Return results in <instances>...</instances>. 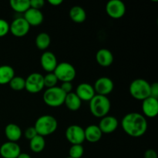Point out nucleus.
Segmentation results:
<instances>
[{"label": "nucleus", "instance_id": "f257e3e1", "mask_svg": "<svg viewBox=\"0 0 158 158\" xmlns=\"http://www.w3.org/2000/svg\"><path fill=\"white\" fill-rule=\"evenodd\" d=\"M121 126L127 135L134 138H138L144 135L148 127L146 117L135 112L126 114L122 119Z\"/></svg>", "mask_w": 158, "mask_h": 158}, {"label": "nucleus", "instance_id": "f03ea898", "mask_svg": "<svg viewBox=\"0 0 158 158\" xmlns=\"http://www.w3.org/2000/svg\"><path fill=\"white\" fill-rule=\"evenodd\" d=\"M111 103L107 97L96 94L89 101V110L95 117L103 118L108 115Z\"/></svg>", "mask_w": 158, "mask_h": 158}, {"label": "nucleus", "instance_id": "7ed1b4c3", "mask_svg": "<svg viewBox=\"0 0 158 158\" xmlns=\"http://www.w3.org/2000/svg\"><path fill=\"white\" fill-rule=\"evenodd\" d=\"M33 127L36 131L37 134L44 137L51 135L56 131L58 123L53 116L43 115L37 119Z\"/></svg>", "mask_w": 158, "mask_h": 158}, {"label": "nucleus", "instance_id": "20e7f679", "mask_svg": "<svg viewBox=\"0 0 158 158\" xmlns=\"http://www.w3.org/2000/svg\"><path fill=\"white\" fill-rule=\"evenodd\" d=\"M129 91L131 97L143 101L151 96V83L144 79H136L131 82Z\"/></svg>", "mask_w": 158, "mask_h": 158}, {"label": "nucleus", "instance_id": "39448f33", "mask_svg": "<svg viewBox=\"0 0 158 158\" xmlns=\"http://www.w3.org/2000/svg\"><path fill=\"white\" fill-rule=\"evenodd\" d=\"M66 94L60 89V86L49 88L43 94V101L50 107H59L64 104Z\"/></svg>", "mask_w": 158, "mask_h": 158}, {"label": "nucleus", "instance_id": "423d86ee", "mask_svg": "<svg viewBox=\"0 0 158 158\" xmlns=\"http://www.w3.org/2000/svg\"><path fill=\"white\" fill-rule=\"evenodd\" d=\"M53 73L57 77L59 81L72 82L77 76V71L75 67L71 63L67 62H62L58 63Z\"/></svg>", "mask_w": 158, "mask_h": 158}, {"label": "nucleus", "instance_id": "0eeeda50", "mask_svg": "<svg viewBox=\"0 0 158 158\" xmlns=\"http://www.w3.org/2000/svg\"><path fill=\"white\" fill-rule=\"evenodd\" d=\"M26 80V86L25 89L30 94H38L44 86L43 76L40 73H32L29 74Z\"/></svg>", "mask_w": 158, "mask_h": 158}, {"label": "nucleus", "instance_id": "6e6552de", "mask_svg": "<svg viewBox=\"0 0 158 158\" xmlns=\"http://www.w3.org/2000/svg\"><path fill=\"white\" fill-rule=\"evenodd\" d=\"M66 138L72 145L83 144L85 141L84 129L77 124L70 125L65 132Z\"/></svg>", "mask_w": 158, "mask_h": 158}, {"label": "nucleus", "instance_id": "1a4fd4ad", "mask_svg": "<svg viewBox=\"0 0 158 158\" xmlns=\"http://www.w3.org/2000/svg\"><path fill=\"white\" fill-rule=\"evenodd\" d=\"M30 29V26L28 24L23 17H19L15 19L9 24V32L15 37H24L27 35Z\"/></svg>", "mask_w": 158, "mask_h": 158}, {"label": "nucleus", "instance_id": "9d476101", "mask_svg": "<svg viewBox=\"0 0 158 158\" xmlns=\"http://www.w3.org/2000/svg\"><path fill=\"white\" fill-rule=\"evenodd\" d=\"M106 12L110 18L118 19L126 13V6L120 0H110L106 5Z\"/></svg>", "mask_w": 158, "mask_h": 158}, {"label": "nucleus", "instance_id": "9b49d317", "mask_svg": "<svg viewBox=\"0 0 158 158\" xmlns=\"http://www.w3.org/2000/svg\"><path fill=\"white\" fill-rule=\"evenodd\" d=\"M94 88L96 94L107 97L114 90V83L109 77H102L96 80Z\"/></svg>", "mask_w": 158, "mask_h": 158}, {"label": "nucleus", "instance_id": "f8f14e48", "mask_svg": "<svg viewBox=\"0 0 158 158\" xmlns=\"http://www.w3.org/2000/svg\"><path fill=\"white\" fill-rule=\"evenodd\" d=\"M40 64L46 73H53L58 65L55 54L50 51H45L40 57Z\"/></svg>", "mask_w": 158, "mask_h": 158}, {"label": "nucleus", "instance_id": "ddd939ff", "mask_svg": "<svg viewBox=\"0 0 158 158\" xmlns=\"http://www.w3.org/2000/svg\"><path fill=\"white\" fill-rule=\"evenodd\" d=\"M142 111L145 117L154 118L158 114V100L149 97L142 101Z\"/></svg>", "mask_w": 158, "mask_h": 158}, {"label": "nucleus", "instance_id": "4468645a", "mask_svg": "<svg viewBox=\"0 0 158 158\" xmlns=\"http://www.w3.org/2000/svg\"><path fill=\"white\" fill-rule=\"evenodd\" d=\"M20 153L19 145L15 142H6L0 147V155L3 158H17Z\"/></svg>", "mask_w": 158, "mask_h": 158}, {"label": "nucleus", "instance_id": "2eb2a0df", "mask_svg": "<svg viewBox=\"0 0 158 158\" xmlns=\"http://www.w3.org/2000/svg\"><path fill=\"white\" fill-rule=\"evenodd\" d=\"M75 94L82 102H89L96 95L94 86L87 83H82L77 86Z\"/></svg>", "mask_w": 158, "mask_h": 158}, {"label": "nucleus", "instance_id": "dca6fc26", "mask_svg": "<svg viewBox=\"0 0 158 158\" xmlns=\"http://www.w3.org/2000/svg\"><path fill=\"white\" fill-rule=\"evenodd\" d=\"M118 120L114 116L107 115L100 120L98 127L103 134H111L117 129Z\"/></svg>", "mask_w": 158, "mask_h": 158}, {"label": "nucleus", "instance_id": "f3484780", "mask_svg": "<svg viewBox=\"0 0 158 158\" xmlns=\"http://www.w3.org/2000/svg\"><path fill=\"white\" fill-rule=\"evenodd\" d=\"M23 18L26 19L28 24L31 26H39L43 23L44 16L41 10L29 8L24 13Z\"/></svg>", "mask_w": 158, "mask_h": 158}, {"label": "nucleus", "instance_id": "a211bd4d", "mask_svg": "<svg viewBox=\"0 0 158 158\" xmlns=\"http://www.w3.org/2000/svg\"><path fill=\"white\" fill-rule=\"evenodd\" d=\"M96 60L100 66L103 67H108L114 63V57L110 50L103 48L97 52Z\"/></svg>", "mask_w": 158, "mask_h": 158}, {"label": "nucleus", "instance_id": "6ab92c4d", "mask_svg": "<svg viewBox=\"0 0 158 158\" xmlns=\"http://www.w3.org/2000/svg\"><path fill=\"white\" fill-rule=\"evenodd\" d=\"M85 140H87L89 143H97L101 140L103 137V133L99 128L98 125H89L86 129H84Z\"/></svg>", "mask_w": 158, "mask_h": 158}, {"label": "nucleus", "instance_id": "aec40b11", "mask_svg": "<svg viewBox=\"0 0 158 158\" xmlns=\"http://www.w3.org/2000/svg\"><path fill=\"white\" fill-rule=\"evenodd\" d=\"M22 134L21 128L15 123H9L5 128V135L10 142L16 143L22 137Z\"/></svg>", "mask_w": 158, "mask_h": 158}, {"label": "nucleus", "instance_id": "412c9836", "mask_svg": "<svg viewBox=\"0 0 158 158\" xmlns=\"http://www.w3.org/2000/svg\"><path fill=\"white\" fill-rule=\"evenodd\" d=\"M70 19L76 23H82L86 19V12L83 7L80 6H73L69 12Z\"/></svg>", "mask_w": 158, "mask_h": 158}, {"label": "nucleus", "instance_id": "4be33fe9", "mask_svg": "<svg viewBox=\"0 0 158 158\" xmlns=\"http://www.w3.org/2000/svg\"><path fill=\"white\" fill-rule=\"evenodd\" d=\"M64 104L66 107L71 111H77L81 107L82 101L80 99L77 97V94L73 92L66 94L65 98Z\"/></svg>", "mask_w": 158, "mask_h": 158}, {"label": "nucleus", "instance_id": "5701e85b", "mask_svg": "<svg viewBox=\"0 0 158 158\" xmlns=\"http://www.w3.org/2000/svg\"><path fill=\"white\" fill-rule=\"evenodd\" d=\"M15 77V70L9 65L0 66V85L9 84Z\"/></svg>", "mask_w": 158, "mask_h": 158}, {"label": "nucleus", "instance_id": "b1692460", "mask_svg": "<svg viewBox=\"0 0 158 158\" xmlns=\"http://www.w3.org/2000/svg\"><path fill=\"white\" fill-rule=\"evenodd\" d=\"M35 43L36 47L40 50L44 51L49 48L51 43V38L46 32H40L35 38Z\"/></svg>", "mask_w": 158, "mask_h": 158}, {"label": "nucleus", "instance_id": "393cba45", "mask_svg": "<svg viewBox=\"0 0 158 158\" xmlns=\"http://www.w3.org/2000/svg\"><path fill=\"white\" fill-rule=\"evenodd\" d=\"M46 147V140L42 136L37 135L34 138L29 140V148L34 153H40L44 150Z\"/></svg>", "mask_w": 158, "mask_h": 158}, {"label": "nucleus", "instance_id": "a878e982", "mask_svg": "<svg viewBox=\"0 0 158 158\" xmlns=\"http://www.w3.org/2000/svg\"><path fill=\"white\" fill-rule=\"evenodd\" d=\"M9 5L12 10L19 13H25L30 8L29 0H11Z\"/></svg>", "mask_w": 158, "mask_h": 158}, {"label": "nucleus", "instance_id": "bb28decb", "mask_svg": "<svg viewBox=\"0 0 158 158\" xmlns=\"http://www.w3.org/2000/svg\"><path fill=\"white\" fill-rule=\"evenodd\" d=\"M9 86L12 89L15 91H21L25 89L26 86V80L22 77H14L9 83Z\"/></svg>", "mask_w": 158, "mask_h": 158}, {"label": "nucleus", "instance_id": "cd10ccee", "mask_svg": "<svg viewBox=\"0 0 158 158\" xmlns=\"http://www.w3.org/2000/svg\"><path fill=\"white\" fill-rule=\"evenodd\" d=\"M58 79L56 77L53 73H48L46 75L43 76V82H44V86L46 89L52 88L56 86L58 83Z\"/></svg>", "mask_w": 158, "mask_h": 158}, {"label": "nucleus", "instance_id": "c85d7f7f", "mask_svg": "<svg viewBox=\"0 0 158 158\" xmlns=\"http://www.w3.org/2000/svg\"><path fill=\"white\" fill-rule=\"evenodd\" d=\"M84 154L83 144H73L69 150V157L72 158H81Z\"/></svg>", "mask_w": 158, "mask_h": 158}, {"label": "nucleus", "instance_id": "c756f323", "mask_svg": "<svg viewBox=\"0 0 158 158\" xmlns=\"http://www.w3.org/2000/svg\"><path fill=\"white\" fill-rule=\"evenodd\" d=\"M9 32V23L3 19H0V38L4 37Z\"/></svg>", "mask_w": 158, "mask_h": 158}, {"label": "nucleus", "instance_id": "7c9ffc66", "mask_svg": "<svg viewBox=\"0 0 158 158\" xmlns=\"http://www.w3.org/2000/svg\"><path fill=\"white\" fill-rule=\"evenodd\" d=\"M38 134H37V132L35 128H34V127H29L26 128L24 132L25 137L29 140H32V138H34Z\"/></svg>", "mask_w": 158, "mask_h": 158}, {"label": "nucleus", "instance_id": "2f4dec72", "mask_svg": "<svg viewBox=\"0 0 158 158\" xmlns=\"http://www.w3.org/2000/svg\"><path fill=\"white\" fill-rule=\"evenodd\" d=\"M29 3H30V8L38 10H41L42 8L45 6L44 0H29Z\"/></svg>", "mask_w": 158, "mask_h": 158}, {"label": "nucleus", "instance_id": "473e14b6", "mask_svg": "<svg viewBox=\"0 0 158 158\" xmlns=\"http://www.w3.org/2000/svg\"><path fill=\"white\" fill-rule=\"evenodd\" d=\"M60 87L66 94H69L73 90L72 82H64V83H62L61 86Z\"/></svg>", "mask_w": 158, "mask_h": 158}, {"label": "nucleus", "instance_id": "72a5a7b5", "mask_svg": "<svg viewBox=\"0 0 158 158\" xmlns=\"http://www.w3.org/2000/svg\"><path fill=\"white\" fill-rule=\"evenodd\" d=\"M150 97L158 100V83H153L151 84V96Z\"/></svg>", "mask_w": 158, "mask_h": 158}, {"label": "nucleus", "instance_id": "f704fd0d", "mask_svg": "<svg viewBox=\"0 0 158 158\" xmlns=\"http://www.w3.org/2000/svg\"><path fill=\"white\" fill-rule=\"evenodd\" d=\"M143 157L144 158H158L157 154L154 150L149 149L145 151L144 154H143Z\"/></svg>", "mask_w": 158, "mask_h": 158}, {"label": "nucleus", "instance_id": "c9c22d12", "mask_svg": "<svg viewBox=\"0 0 158 158\" xmlns=\"http://www.w3.org/2000/svg\"><path fill=\"white\" fill-rule=\"evenodd\" d=\"M48 2L52 6H60L63 2V0H48Z\"/></svg>", "mask_w": 158, "mask_h": 158}, {"label": "nucleus", "instance_id": "e433bc0d", "mask_svg": "<svg viewBox=\"0 0 158 158\" xmlns=\"http://www.w3.org/2000/svg\"><path fill=\"white\" fill-rule=\"evenodd\" d=\"M17 158H31V157H30V155H29V154H26V153H22L21 152Z\"/></svg>", "mask_w": 158, "mask_h": 158}, {"label": "nucleus", "instance_id": "4c0bfd02", "mask_svg": "<svg viewBox=\"0 0 158 158\" xmlns=\"http://www.w3.org/2000/svg\"><path fill=\"white\" fill-rule=\"evenodd\" d=\"M66 158H72V157H66Z\"/></svg>", "mask_w": 158, "mask_h": 158}]
</instances>
